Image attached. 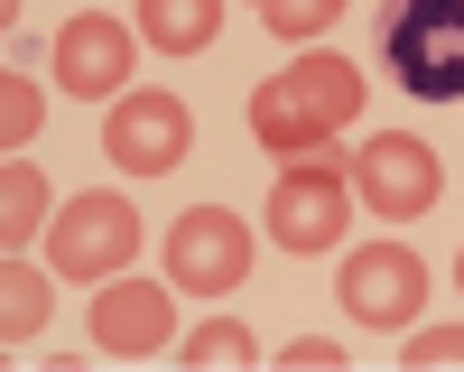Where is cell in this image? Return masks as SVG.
I'll return each mask as SVG.
<instances>
[{
  "mask_svg": "<svg viewBox=\"0 0 464 372\" xmlns=\"http://www.w3.org/2000/svg\"><path fill=\"white\" fill-rule=\"evenodd\" d=\"M391 84L418 103H464V0H391L381 10Z\"/></svg>",
  "mask_w": 464,
  "mask_h": 372,
  "instance_id": "obj_1",
  "label": "cell"
},
{
  "mask_svg": "<svg viewBox=\"0 0 464 372\" xmlns=\"http://www.w3.org/2000/svg\"><path fill=\"white\" fill-rule=\"evenodd\" d=\"M242 270H251V233H242L223 205H196V214L168 233V279H177V289L214 298V289H232Z\"/></svg>",
  "mask_w": 464,
  "mask_h": 372,
  "instance_id": "obj_2",
  "label": "cell"
},
{
  "mask_svg": "<svg viewBox=\"0 0 464 372\" xmlns=\"http://www.w3.org/2000/svg\"><path fill=\"white\" fill-rule=\"evenodd\" d=\"M418 298H428V260L400 251V242H381V251H353L343 260V308H353L362 326H409L418 317Z\"/></svg>",
  "mask_w": 464,
  "mask_h": 372,
  "instance_id": "obj_3",
  "label": "cell"
},
{
  "mask_svg": "<svg viewBox=\"0 0 464 372\" xmlns=\"http://www.w3.org/2000/svg\"><path fill=\"white\" fill-rule=\"evenodd\" d=\"M186 140H196V122H186V103L177 93H130L121 112H111V159H121L130 177H168L186 159Z\"/></svg>",
  "mask_w": 464,
  "mask_h": 372,
  "instance_id": "obj_4",
  "label": "cell"
},
{
  "mask_svg": "<svg viewBox=\"0 0 464 372\" xmlns=\"http://www.w3.org/2000/svg\"><path fill=\"white\" fill-rule=\"evenodd\" d=\"M140 251V214L121 196H74L65 223H56V260L65 270H121V260Z\"/></svg>",
  "mask_w": 464,
  "mask_h": 372,
  "instance_id": "obj_5",
  "label": "cell"
},
{
  "mask_svg": "<svg viewBox=\"0 0 464 372\" xmlns=\"http://www.w3.org/2000/svg\"><path fill=\"white\" fill-rule=\"evenodd\" d=\"M269 233H279L288 251H325L334 233H343V186L316 168V177H279V196H269Z\"/></svg>",
  "mask_w": 464,
  "mask_h": 372,
  "instance_id": "obj_6",
  "label": "cell"
},
{
  "mask_svg": "<svg viewBox=\"0 0 464 372\" xmlns=\"http://www.w3.org/2000/svg\"><path fill=\"white\" fill-rule=\"evenodd\" d=\"M362 196L381 214H418V205L437 196V159L418 140H381V149H362Z\"/></svg>",
  "mask_w": 464,
  "mask_h": 372,
  "instance_id": "obj_7",
  "label": "cell"
},
{
  "mask_svg": "<svg viewBox=\"0 0 464 372\" xmlns=\"http://www.w3.org/2000/svg\"><path fill=\"white\" fill-rule=\"evenodd\" d=\"M56 65H65L74 93H111V84L130 74V37L111 28V19H74V28L56 37Z\"/></svg>",
  "mask_w": 464,
  "mask_h": 372,
  "instance_id": "obj_8",
  "label": "cell"
},
{
  "mask_svg": "<svg viewBox=\"0 0 464 372\" xmlns=\"http://www.w3.org/2000/svg\"><path fill=\"white\" fill-rule=\"evenodd\" d=\"M159 326H168V298H159V289H111V308H102V345H149Z\"/></svg>",
  "mask_w": 464,
  "mask_h": 372,
  "instance_id": "obj_9",
  "label": "cell"
},
{
  "mask_svg": "<svg viewBox=\"0 0 464 372\" xmlns=\"http://www.w3.org/2000/svg\"><path fill=\"white\" fill-rule=\"evenodd\" d=\"M149 37H159V47H205L214 37V0H149Z\"/></svg>",
  "mask_w": 464,
  "mask_h": 372,
  "instance_id": "obj_10",
  "label": "cell"
},
{
  "mask_svg": "<svg viewBox=\"0 0 464 372\" xmlns=\"http://www.w3.org/2000/svg\"><path fill=\"white\" fill-rule=\"evenodd\" d=\"M0 298H10V308H0V326H10V345L47 326V279H37V270H19V260H10V279H0Z\"/></svg>",
  "mask_w": 464,
  "mask_h": 372,
  "instance_id": "obj_11",
  "label": "cell"
},
{
  "mask_svg": "<svg viewBox=\"0 0 464 372\" xmlns=\"http://www.w3.org/2000/svg\"><path fill=\"white\" fill-rule=\"evenodd\" d=\"M232 354H251V326H196V335H186V363H232Z\"/></svg>",
  "mask_w": 464,
  "mask_h": 372,
  "instance_id": "obj_12",
  "label": "cell"
},
{
  "mask_svg": "<svg viewBox=\"0 0 464 372\" xmlns=\"http://www.w3.org/2000/svg\"><path fill=\"white\" fill-rule=\"evenodd\" d=\"M37 205H47V186H37V168H10V242L37 223Z\"/></svg>",
  "mask_w": 464,
  "mask_h": 372,
  "instance_id": "obj_13",
  "label": "cell"
},
{
  "mask_svg": "<svg viewBox=\"0 0 464 372\" xmlns=\"http://www.w3.org/2000/svg\"><path fill=\"white\" fill-rule=\"evenodd\" d=\"M409 363H464V326H437V335H418Z\"/></svg>",
  "mask_w": 464,
  "mask_h": 372,
  "instance_id": "obj_14",
  "label": "cell"
},
{
  "mask_svg": "<svg viewBox=\"0 0 464 372\" xmlns=\"http://www.w3.org/2000/svg\"><path fill=\"white\" fill-rule=\"evenodd\" d=\"M343 354L325 345V335H297V345H288V372H334Z\"/></svg>",
  "mask_w": 464,
  "mask_h": 372,
  "instance_id": "obj_15",
  "label": "cell"
},
{
  "mask_svg": "<svg viewBox=\"0 0 464 372\" xmlns=\"http://www.w3.org/2000/svg\"><path fill=\"white\" fill-rule=\"evenodd\" d=\"M343 10V0H269V19H279V28H306V19H334Z\"/></svg>",
  "mask_w": 464,
  "mask_h": 372,
  "instance_id": "obj_16",
  "label": "cell"
},
{
  "mask_svg": "<svg viewBox=\"0 0 464 372\" xmlns=\"http://www.w3.org/2000/svg\"><path fill=\"white\" fill-rule=\"evenodd\" d=\"M28 131H37V93H28V84H10V149H19Z\"/></svg>",
  "mask_w": 464,
  "mask_h": 372,
  "instance_id": "obj_17",
  "label": "cell"
}]
</instances>
